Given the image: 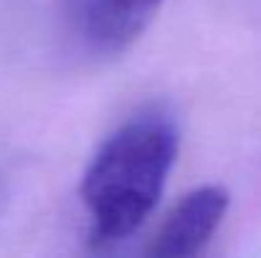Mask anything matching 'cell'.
<instances>
[{
    "instance_id": "obj_1",
    "label": "cell",
    "mask_w": 261,
    "mask_h": 258,
    "mask_svg": "<svg viewBox=\"0 0 261 258\" xmlns=\"http://www.w3.org/2000/svg\"><path fill=\"white\" fill-rule=\"evenodd\" d=\"M177 145V127L165 111L137 114L104 139L82 180L94 246L119 243L145 223L163 195Z\"/></svg>"
},
{
    "instance_id": "obj_3",
    "label": "cell",
    "mask_w": 261,
    "mask_h": 258,
    "mask_svg": "<svg viewBox=\"0 0 261 258\" xmlns=\"http://www.w3.org/2000/svg\"><path fill=\"white\" fill-rule=\"evenodd\" d=\"M228 210V192L218 185H203L188 192L150 246V256L188 258L200 253V248L213 238Z\"/></svg>"
},
{
    "instance_id": "obj_2",
    "label": "cell",
    "mask_w": 261,
    "mask_h": 258,
    "mask_svg": "<svg viewBox=\"0 0 261 258\" xmlns=\"http://www.w3.org/2000/svg\"><path fill=\"white\" fill-rule=\"evenodd\" d=\"M160 5L163 0H69V18L89 51L109 56L135 43Z\"/></svg>"
}]
</instances>
